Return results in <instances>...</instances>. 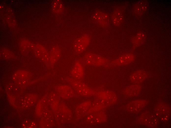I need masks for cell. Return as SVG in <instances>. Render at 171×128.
I'll return each instance as SVG.
<instances>
[{
  "label": "cell",
  "instance_id": "1",
  "mask_svg": "<svg viewBox=\"0 0 171 128\" xmlns=\"http://www.w3.org/2000/svg\"><path fill=\"white\" fill-rule=\"evenodd\" d=\"M83 61L86 65L96 66H106L110 62L108 59L92 53L86 54L83 57Z\"/></svg>",
  "mask_w": 171,
  "mask_h": 128
},
{
  "label": "cell",
  "instance_id": "2",
  "mask_svg": "<svg viewBox=\"0 0 171 128\" xmlns=\"http://www.w3.org/2000/svg\"><path fill=\"white\" fill-rule=\"evenodd\" d=\"M90 42V38L87 35H83L76 39L73 43L74 50L78 53L84 51L87 47Z\"/></svg>",
  "mask_w": 171,
  "mask_h": 128
},
{
  "label": "cell",
  "instance_id": "3",
  "mask_svg": "<svg viewBox=\"0 0 171 128\" xmlns=\"http://www.w3.org/2000/svg\"><path fill=\"white\" fill-rule=\"evenodd\" d=\"M92 18L95 22L101 27H105L109 24V17L106 13L100 11H97L93 14Z\"/></svg>",
  "mask_w": 171,
  "mask_h": 128
},
{
  "label": "cell",
  "instance_id": "4",
  "mask_svg": "<svg viewBox=\"0 0 171 128\" xmlns=\"http://www.w3.org/2000/svg\"><path fill=\"white\" fill-rule=\"evenodd\" d=\"M134 56L132 54L128 53L124 54L112 61L111 64L114 66L126 65L132 63L134 61Z\"/></svg>",
  "mask_w": 171,
  "mask_h": 128
},
{
  "label": "cell",
  "instance_id": "5",
  "mask_svg": "<svg viewBox=\"0 0 171 128\" xmlns=\"http://www.w3.org/2000/svg\"><path fill=\"white\" fill-rule=\"evenodd\" d=\"M69 81L77 92L82 94H88L91 92L90 88L86 84L74 79H70Z\"/></svg>",
  "mask_w": 171,
  "mask_h": 128
},
{
  "label": "cell",
  "instance_id": "6",
  "mask_svg": "<svg viewBox=\"0 0 171 128\" xmlns=\"http://www.w3.org/2000/svg\"><path fill=\"white\" fill-rule=\"evenodd\" d=\"M84 68L81 63L79 61H76L71 71L72 76L76 79L82 78L84 74Z\"/></svg>",
  "mask_w": 171,
  "mask_h": 128
},
{
  "label": "cell",
  "instance_id": "7",
  "mask_svg": "<svg viewBox=\"0 0 171 128\" xmlns=\"http://www.w3.org/2000/svg\"><path fill=\"white\" fill-rule=\"evenodd\" d=\"M148 75L146 71L141 70L137 71L131 75L129 80L133 83H141L147 77Z\"/></svg>",
  "mask_w": 171,
  "mask_h": 128
},
{
  "label": "cell",
  "instance_id": "8",
  "mask_svg": "<svg viewBox=\"0 0 171 128\" xmlns=\"http://www.w3.org/2000/svg\"><path fill=\"white\" fill-rule=\"evenodd\" d=\"M148 5L147 2L144 0L139 1L134 5L133 11L135 15L141 16L145 12Z\"/></svg>",
  "mask_w": 171,
  "mask_h": 128
},
{
  "label": "cell",
  "instance_id": "9",
  "mask_svg": "<svg viewBox=\"0 0 171 128\" xmlns=\"http://www.w3.org/2000/svg\"><path fill=\"white\" fill-rule=\"evenodd\" d=\"M111 19L113 24L115 26H118L122 23L123 19V16L122 11L117 9L113 12L111 16Z\"/></svg>",
  "mask_w": 171,
  "mask_h": 128
},
{
  "label": "cell",
  "instance_id": "10",
  "mask_svg": "<svg viewBox=\"0 0 171 128\" xmlns=\"http://www.w3.org/2000/svg\"><path fill=\"white\" fill-rule=\"evenodd\" d=\"M145 104V101L140 100L134 101L128 105V110L133 112H139L143 108Z\"/></svg>",
  "mask_w": 171,
  "mask_h": 128
},
{
  "label": "cell",
  "instance_id": "11",
  "mask_svg": "<svg viewBox=\"0 0 171 128\" xmlns=\"http://www.w3.org/2000/svg\"><path fill=\"white\" fill-rule=\"evenodd\" d=\"M145 39V35L142 32H139L132 38L131 42L133 48L138 47L142 44Z\"/></svg>",
  "mask_w": 171,
  "mask_h": 128
},
{
  "label": "cell",
  "instance_id": "12",
  "mask_svg": "<svg viewBox=\"0 0 171 128\" xmlns=\"http://www.w3.org/2000/svg\"><path fill=\"white\" fill-rule=\"evenodd\" d=\"M60 56V50L58 47L54 48L52 50L49 61L51 64L53 65L58 60Z\"/></svg>",
  "mask_w": 171,
  "mask_h": 128
},
{
  "label": "cell",
  "instance_id": "13",
  "mask_svg": "<svg viewBox=\"0 0 171 128\" xmlns=\"http://www.w3.org/2000/svg\"><path fill=\"white\" fill-rule=\"evenodd\" d=\"M141 87L138 85H133L130 86L126 89V93L132 96L137 95L140 90Z\"/></svg>",
  "mask_w": 171,
  "mask_h": 128
},
{
  "label": "cell",
  "instance_id": "14",
  "mask_svg": "<svg viewBox=\"0 0 171 128\" xmlns=\"http://www.w3.org/2000/svg\"><path fill=\"white\" fill-rule=\"evenodd\" d=\"M54 7L56 8V11L58 13H61L63 10V6L60 0H58L55 3Z\"/></svg>",
  "mask_w": 171,
  "mask_h": 128
}]
</instances>
